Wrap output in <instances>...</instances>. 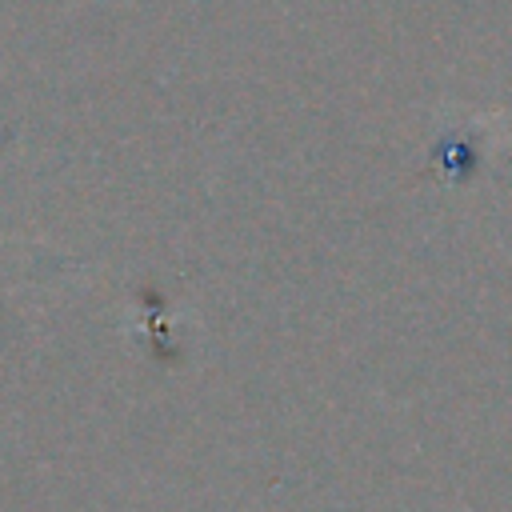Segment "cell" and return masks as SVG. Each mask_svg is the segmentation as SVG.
Wrapping results in <instances>:
<instances>
[{
	"mask_svg": "<svg viewBox=\"0 0 512 512\" xmlns=\"http://www.w3.org/2000/svg\"><path fill=\"white\" fill-rule=\"evenodd\" d=\"M508 112L504 108H472V104H440L428 120V144H424V172L448 188L468 192L476 188L488 168L508 156Z\"/></svg>",
	"mask_w": 512,
	"mask_h": 512,
	"instance_id": "6da1fadb",
	"label": "cell"
},
{
	"mask_svg": "<svg viewBox=\"0 0 512 512\" xmlns=\"http://www.w3.org/2000/svg\"><path fill=\"white\" fill-rule=\"evenodd\" d=\"M508 152H512V140H508Z\"/></svg>",
	"mask_w": 512,
	"mask_h": 512,
	"instance_id": "7a4b0ae2",
	"label": "cell"
}]
</instances>
